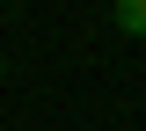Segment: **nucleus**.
<instances>
[{
    "instance_id": "f257e3e1",
    "label": "nucleus",
    "mask_w": 146,
    "mask_h": 131,
    "mask_svg": "<svg viewBox=\"0 0 146 131\" xmlns=\"http://www.w3.org/2000/svg\"><path fill=\"white\" fill-rule=\"evenodd\" d=\"M110 15H117L124 37H146V0H110Z\"/></svg>"
},
{
    "instance_id": "f03ea898",
    "label": "nucleus",
    "mask_w": 146,
    "mask_h": 131,
    "mask_svg": "<svg viewBox=\"0 0 146 131\" xmlns=\"http://www.w3.org/2000/svg\"><path fill=\"white\" fill-rule=\"evenodd\" d=\"M0 80H7V58H0Z\"/></svg>"
}]
</instances>
